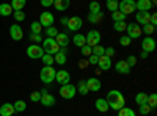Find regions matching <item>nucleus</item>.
Instances as JSON below:
<instances>
[{"mask_svg":"<svg viewBox=\"0 0 157 116\" xmlns=\"http://www.w3.org/2000/svg\"><path fill=\"white\" fill-rule=\"evenodd\" d=\"M55 74H57V71L52 68V66H44L43 69H41V74H39V77H41V82L43 83H52L55 80Z\"/></svg>","mask_w":157,"mask_h":116,"instance_id":"obj_3","label":"nucleus"},{"mask_svg":"<svg viewBox=\"0 0 157 116\" xmlns=\"http://www.w3.org/2000/svg\"><path fill=\"white\" fill-rule=\"evenodd\" d=\"M10 36H11V39H14V41H21L24 38V30L19 24H13L10 27Z\"/></svg>","mask_w":157,"mask_h":116,"instance_id":"obj_12","label":"nucleus"},{"mask_svg":"<svg viewBox=\"0 0 157 116\" xmlns=\"http://www.w3.org/2000/svg\"><path fill=\"white\" fill-rule=\"evenodd\" d=\"M13 14V8L10 3H0V16H11Z\"/></svg>","mask_w":157,"mask_h":116,"instance_id":"obj_26","label":"nucleus"},{"mask_svg":"<svg viewBox=\"0 0 157 116\" xmlns=\"http://www.w3.org/2000/svg\"><path fill=\"white\" fill-rule=\"evenodd\" d=\"M115 69H116V72L118 74H124V75H127V74H130V68L129 64L126 63V60H120V61H116L115 63Z\"/></svg>","mask_w":157,"mask_h":116,"instance_id":"obj_14","label":"nucleus"},{"mask_svg":"<svg viewBox=\"0 0 157 116\" xmlns=\"http://www.w3.org/2000/svg\"><path fill=\"white\" fill-rule=\"evenodd\" d=\"M126 32H127V36L130 38V39H138V38L143 35L141 33V28H140V25L137 22H130L126 25Z\"/></svg>","mask_w":157,"mask_h":116,"instance_id":"obj_6","label":"nucleus"},{"mask_svg":"<svg viewBox=\"0 0 157 116\" xmlns=\"http://www.w3.org/2000/svg\"><path fill=\"white\" fill-rule=\"evenodd\" d=\"M80 54H82L83 57H90L91 54H93V49H91V46L85 44V46H82V47H80Z\"/></svg>","mask_w":157,"mask_h":116,"instance_id":"obj_41","label":"nucleus"},{"mask_svg":"<svg viewBox=\"0 0 157 116\" xmlns=\"http://www.w3.org/2000/svg\"><path fill=\"white\" fill-rule=\"evenodd\" d=\"M55 41L60 47H66L69 44V36H68V33H58L55 36Z\"/></svg>","mask_w":157,"mask_h":116,"instance_id":"obj_20","label":"nucleus"},{"mask_svg":"<svg viewBox=\"0 0 157 116\" xmlns=\"http://www.w3.org/2000/svg\"><path fill=\"white\" fill-rule=\"evenodd\" d=\"M71 5V0H55L54 2V6L57 11H66Z\"/></svg>","mask_w":157,"mask_h":116,"instance_id":"obj_22","label":"nucleus"},{"mask_svg":"<svg viewBox=\"0 0 157 116\" xmlns=\"http://www.w3.org/2000/svg\"><path fill=\"white\" fill-rule=\"evenodd\" d=\"M82 25H83V21H82V17H78V16L68 17L66 28H68L69 32H77V30H80V28H82Z\"/></svg>","mask_w":157,"mask_h":116,"instance_id":"obj_7","label":"nucleus"},{"mask_svg":"<svg viewBox=\"0 0 157 116\" xmlns=\"http://www.w3.org/2000/svg\"><path fill=\"white\" fill-rule=\"evenodd\" d=\"M141 33H145L146 36H151L152 33H155V27L151 24H145L143 25V28H141Z\"/></svg>","mask_w":157,"mask_h":116,"instance_id":"obj_33","label":"nucleus"},{"mask_svg":"<svg viewBox=\"0 0 157 116\" xmlns=\"http://www.w3.org/2000/svg\"><path fill=\"white\" fill-rule=\"evenodd\" d=\"M38 22L41 24V27L47 28V27H52V25H54L55 17H54V14H52V13L44 11V13H41V16H39V21H38Z\"/></svg>","mask_w":157,"mask_h":116,"instance_id":"obj_8","label":"nucleus"},{"mask_svg":"<svg viewBox=\"0 0 157 116\" xmlns=\"http://www.w3.org/2000/svg\"><path fill=\"white\" fill-rule=\"evenodd\" d=\"M135 0H121L120 3H118V11H121L123 14H132L135 13Z\"/></svg>","mask_w":157,"mask_h":116,"instance_id":"obj_4","label":"nucleus"},{"mask_svg":"<svg viewBox=\"0 0 157 116\" xmlns=\"http://www.w3.org/2000/svg\"><path fill=\"white\" fill-rule=\"evenodd\" d=\"M126 63L129 64L130 68H134L135 64H137V58L134 57V55H130V57H127V60H126Z\"/></svg>","mask_w":157,"mask_h":116,"instance_id":"obj_49","label":"nucleus"},{"mask_svg":"<svg viewBox=\"0 0 157 116\" xmlns=\"http://www.w3.org/2000/svg\"><path fill=\"white\" fill-rule=\"evenodd\" d=\"M85 39H86V44L91 46V47H94L101 43V33L98 30H90L88 35L85 36Z\"/></svg>","mask_w":157,"mask_h":116,"instance_id":"obj_9","label":"nucleus"},{"mask_svg":"<svg viewBox=\"0 0 157 116\" xmlns=\"http://www.w3.org/2000/svg\"><path fill=\"white\" fill-rule=\"evenodd\" d=\"M98 60H99V57H96V55L91 54L90 58H88V63H90V64H98Z\"/></svg>","mask_w":157,"mask_h":116,"instance_id":"obj_52","label":"nucleus"},{"mask_svg":"<svg viewBox=\"0 0 157 116\" xmlns=\"http://www.w3.org/2000/svg\"><path fill=\"white\" fill-rule=\"evenodd\" d=\"M55 80H57L58 83H61V85L69 83V82H71V74H69L68 71H57V74H55Z\"/></svg>","mask_w":157,"mask_h":116,"instance_id":"obj_17","label":"nucleus"},{"mask_svg":"<svg viewBox=\"0 0 157 116\" xmlns=\"http://www.w3.org/2000/svg\"><path fill=\"white\" fill-rule=\"evenodd\" d=\"M115 54H116V52H115V49H113V47H107V49H105V54H104V55L109 57V58H113Z\"/></svg>","mask_w":157,"mask_h":116,"instance_id":"obj_50","label":"nucleus"},{"mask_svg":"<svg viewBox=\"0 0 157 116\" xmlns=\"http://www.w3.org/2000/svg\"><path fill=\"white\" fill-rule=\"evenodd\" d=\"M41 60H43V63H44V66H52V64L55 63L54 55H49V54H44V55L41 57Z\"/></svg>","mask_w":157,"mask_h":116,"instance_id":"obj_35","label":"nucleus"},{"mask_svg":"<svg viewBox=\"0 0 157 116\" xmlns=\"http://www.w3.org/2000/svg\"><path fill=\"white\" fill-rule=\"evenodd\" d=\"M58 33H60V32L54 27V25H52V27H47V28H46V35H47V38H55Z\"/></svg>","mask_w":157,"mask_h":116,"instance_id":"obj_42","label":"nucleus"},{"mask_svg":"<svg viewBox=\"0 0 157 116\" xmlns=\"http://www.w3.org/2000/svg\"><path fill=\"white\" fill-rule=\"evenodd\" d=\"M154 5L151 3V0H137L135 2V8L137 11H149Z\"/></svg>","mask_w":157,"mask_h":116,"instance_id":"obj_19","label":"nucleus"},{"mask_svg":"<svg viewBox=\"0 0 157 116\" xmlns=\"http://www.w3.org/2000/svg\"><path fill=\"white\" fill-rule=\"evenodd\" d=\"M13 113H14L13 104H3L2 107H0V116H11Z\"/></svg>","mask_w":157,"mask_h":116,"instance_id":"obj_24","label":"nucleus"},{"mask_svg":"<svg viewBox=\"0 0 157 116\" xmlns=\"http://www.w3.org/2000/svg\"><path fill=\"white\" fill-rule=\"evenodd\" d=\"M149 24H151V25H154V27H155V25H157V14H155V13H152V14H151Z\"/></svg>","mask_w":157,"mask_h":116,"instance_id":"obj_53","label":"nucleus"},{"mask_svg":"<svg viewBox=\"0 0 157 116\" xmlns=\"http://www.w3.org/2000/svg\"><path fill=\"white\" fill-rule=\"evenodd\" d=\"M30 39L35 41V44L36 43H43V36H41V33H32L30 35Z\"/></svg>","mask_w":157,"mask_h":116,"instance_id":"obj_47","label":"nucleus"},{"mask_svg":"<svg viewBox=\"0 0 157 116\" xmlns=\"http://www.w3.org/2000/svg\"><path fill=\"white\" fill-rule=\"evenodd\" d=\"M27 55H29V58L36 60V58H41V57L44 55V50H43L41 46L33 44V46H29V47H27Z\"/></svg>","mask_w":157,"mask_h":116,"instance_id":"obj_11","label":"nucleus"},{"mask_svg":"<svg viewBox=\"0 0 157 116\" xmlns=\"http://www.w3.org/2000/svg\"><path fill=\"white\" fill-rule=\"evenodd\" d=\"M54 2H55V0H41V5H43L44 8H49V6L54 5Z\"/></svg>","mask_w":157,"mask_h":116,"instance_id":"obj_51","label":"nucleus"},{"mask_svg":"<svg viewBox=\"0 0 157 116\" xmlns=\"http://www.w3.org/2000/svg\"><path fill=\"white\" fill-rule=\"evenodd\" d=\"M94 107L98 108V111H101V113H105V111H109V104H107V100L105 99H96V102H94Z\"/></svg>","mask_w":157,"mask_h":116,"instance_id":"obj_21","label":"nucleus"},{"mask_svg":"<svg viewBox=\"0 0 157 116\" xmlns=\"http://www.w3.org/2000/svg\"><path fill=\"white\" fill-rule=\"evenodd\" d=\"M30 99H32V102H39V99H41V93H39V91H33L30 94Z\"/></svg>","mask_w":157,"mask_h":116,"instance_id":"obj_48","label":"nucleus"},{"mask_svg":"<svg viewBox=\"0 0 157 116\" xmlns=\"http://www.w3.org/2000/svg\"><path fill=\"white\" fill-rule=\"evenodd\" d=\"M141 50H145V52L151 54L155 50V39L152 36H145L141 41Z\"/></svg>","mask_w":157,"mask_h":116,"instance_id":"obj_10","label":"nucleus"},{"mask_svg":"<svg viewBox=\"0 0 157 116\" xmlns=\"http://www.w3.org/2000/svg\"><path fill=\"white\" fill-rule=\"evenodd\" d=\"M135 19H137V24H138V25H145V24H149V19H151V13H149V11H137Z\"/></svg>","mask_w":157,"mask_h":116,"instance_id":"obj_16","label":"nucleus"},{"mask_svg":"<svg viewBox=\"0 0 157 116\" xmlns=\"http://www.w3.org/2000/svg\"><path fill=\"white\" fill-rule=\"evenodd\" d=\"M146 104H148L151 108H155V105H157V94H155V93L148 94V100H146Z\"/></svg>","mask_w":157,"mask_h":116,"instance_id":"obj_36","label":"nucleus"},{"mask_svg":"<svg viewBox=\"0 0 157 116\" xmlns=\"http://www.w3.org/2000/svg\"><path fill=\"white\" fill-rule=\"evenodd\" d=\"M146 100H148V94H146V93H137V94H135V104H137V105L146 104Z\"/></svg>","mask_w":157,"mask_h":116,"instance_id":"obj_30","label":"nucleus"},{"mask_svg":"<svg viewBox=\"0 0 157 116\" xmlns=\"http://www.w3.org/2000/svg\"><path fill=\"white\" fill-rule=\"evenodd\" d=\"M25 3H27V0H11V8L13 11H22Z\"/></svg>","mask_w":157,"mask_h":116,"instance_id":"obj_27","label":"nucleus"},{"mask_svg":"<svg viewBox=\"0 0 157 116\" xmlns=\"http://www.w3.org/2000/svg\"><path fill=\"white\" fill-rule=\"evenodd\" d=\"M140 108H138V111H140V114H149L151 111H152V108L148 105V104H141V105H138Z\"/></svg>","mask_w":157,"mask_h":116,"instance_id":"obj_43","label":"nucleus"},{"mask_svg":"<svg viewBox=\"0 0 157 116\" xmlns=\"http://www.w3.org/2000/svg\"><path fill=\"white\" fill-rule=\"evenodd\" d=\"M118 116H135V111H134L132 108L123 107L121 110H118Z\"/></svg>","mask_w":157,"mask_h":116,"instance_id":"obj_37","label":"nucleus"},{"mask_svg":"<svg viewBox=\"0 0 157 116\" xmlns=\"http://www.w3.org/2000/svg\"><path fill=\"white\" fill-rule=\"evenodd\" d=\"M54 60H55V63H57V64H61V66H63V64H66L68 57H66V54H64V52H61V50H60L58 54H55Z\"/></svg>","mask_w":157,"mask_h":116,"instance_id":"obj_28","label":"nucleus"},{"mask_svg":"<svg viewBox=\"0 0 157 116\" xmlns=\"http://www.w3.org/2000/svg\"><path fill=\"white\" fill-rule=\"evenodd\" d=\"M118 0H105V6H107V9L110 11V13H113V11H116L118 9Z\"/></svg>","mask_w":157,"mask_h":116,"instance_id":"obj_34","label":"nucleus"},{"mask_svg":"<svg viewBox=\"0 0 157 116\" xmlns=\"http://www.w3.org/2000/svg\"><path fill=\"white\" fill-rule=\"evenodd\" d=\"M98 66H99L101 71H109V69L112 68V58H109V57H105V55L99 57V60H98Z\"/></svg>","mask_w":157,"mask_h":116,"instance_id":"obj_18","label":"nucleus"},{"mask_svg":"<svg viewBox=\"0 0 157 116\" xmlns=\"http://www.w3.org/2000/svg\"><path fill=\"white\" fill-rule=\"evenodd\" d=\"M30 28H32V33H41V30H43V27H41V24H39L38 21L32 22V25H30Z\"/></svg>","mask_w":157,"mask_h":116,"instance_id":"obj_44","label":"nucleus"},{"mask_svg":"<svg viewBox=\"0 0 157 116\" xmlns=\"http://www.w3.org/2000/svg\"><path fill=\"white\" fill-rule=\"evenodd\" d=\"M77 91L80 93L82 96H86V94H88V86H86V82H85V80H80V82H78Z\"/></svg>","mask_w":157,"mask_h":116,"instance_id":"obj_32","label":"nucleus"},{"mask_svg":"<svg viewBox=\"0 0 157 116\" xmlns=\"http://www.w3.org/2000/svg\"><path fill=\"white\" fill-rule=\"evenodd\" d=\"M13 16H14V21H16V22H22V21L25 19L24 11H13Z\"/></svg>","mask_w":157,"mask_h":116,"instance_id":"obj_45","label":"nucleus"},{"mask_svg":"<svg viewBox=\"0 0 157 116\" xmlns=\"http://www.w3.org/2000/svg\"><path fill=\"white\" fill-rule=\"evenodd\" d=\"M88 8H90V13H99L101 11V3L96 2V0H93V2H90Z\"/></svg>","mask_w":157,"mask_h":116,"instance_id":"obj_38","label":"nucleus"},{"mask_svg":"<svg viewBox=\"0 0 157 116\" xmlns=\"http://www.w3.org/2000/svg\"><path fill=\"white\" fill-rule=\"evenodd\" d=\"M130 41H132V39H130V38H129L127 35H123V36L120 38V44H121L123 47H127V46H130Z\"/></svg>","mask_w":157,"mask_h":116,"instance_id":"obj_46","label":"nucleus"},{"mask_svg":"<svg viewBox=\"0 0 157 116\" xmlns=\"http://www.w3.org/2000/svg\"><path fill=\"white\" fill-rule=\"evenodd\" d=\"M86 86H88V91H93V93H98L99 89L102 88V83L99 79H96V77H91V79L86 80Z\"/></svg>","mask_w":157,"mask_h":116,"instance_id":"obj_15","label":"nucleus"},{"mask_svg":"<svg viewBox=\"0 0 157 116\" xmlns=\"http://www.w3.org/2000/svg\"><path fill=\"white\" fill-rule=\"evenodd\" d=\"M39 102L43 104V107L50 108V107H54V105H55V97L52 96V94H49L47 91H43V93H41V99H39Z\"/></svg>","mask_w":157,"mask_h":116,"instance_id":"obj_13","label":"nucleus"},{"mask_svg":"<svg viewBox=\"0 0 157 116\" xmlns=\"http://www.w3.org/2000/svg\"><path fill=\"white\" fill-rule=\"evenodd\" d=\"M102 19H104V13L102 11H99V13H90V14H88V22H91V24H99V22H102Z\"/></svg>","mask_w":157,"mask_h":116,"instance_id":"obj_23","label":"nucleus"},{"mask_svg":"<svg viewBox=\"0 0 157 116\" xmlns=\"http://www.w3.org/2000/svg\"><path fill=\"white\" fill-rule=\"evenodd\" d=\"M75 93H77V88L72 83H64V85L60 86V96L63 99H66V100L72 99L75 96Z\"/></svg>","mask_w":157,"mask_h":116,"instance_id":"obj_5","label":"nucleus"},{"mask_svg":"<svg viewBox=\"0 0 157 116\" xmlns=\"http://www.w3.org/2000/svg\"><path fill=\"white\" fill-rule=\"evenodd\" d=\"M148 55H149L148 52H145V50H141V55H140V57H141V58H148Z\"/></svg>","mask_w":157,"mask_h":116,"instance_id":"obj_55","label":"nucleus"},{"mask_svg":"<svg viewBox=\"0 0 157 116\" xmlns=\"http://www.w3.org/2000/svg\"><path fill=\"white\" fill-rule=\"evenodd\" d=\"M105 100H107V104H109V108L116 110V111L121 110L124 107V104H126V99H124L123 93L118 91V89H110Z\"/></svg>","mask_w":157,"mask_h":116,"instance_id":"obj_1","label":"nucleus"},{"mask_svg":"<svg viewBox=\"0 0 157 116\" xmlns=\"http://www.w3.org/2000/svg\"><path fill=\"white\" fill-rule=\"evenodd\" d=\"M60 22H61V25H64V27H66V24H68V17H61V19H60Z\"/></svg>","mask_w":157,"mask_h":116,"instance_id":"obj_54","label":"nucleus"},{"mask_svg":"<svg viewBox=\"0 0 157 116\" xmlns=\"http://www.w3.org/2000/svg\"><path fill=\"white\" fill-rule=\"evenodd\" d=\"M72 43H74V46H77V47L85 46V44H86L85 35H82V33H75V35H74V38H72Z\"/></svg>","mask_w":157,"mask_h":116,"instance_id":"obj_25","label":"nucleus"},{"mask_svg":"<svg viewBox=\"0 0 157 116\" xmlns=\"http://www.w3.org/2000/svg\"><path fill=\"white\" fill-rule=\"evenodd\" d=\"M126 25H127L126 21H116V22H113V30L123 33V32H126Z\"/></svg>","mask_w":157,"mask_h":116,"instance_id":"obj_29","label":"nucleus"},{"mask_svg":"<svg viewBox=\"0 0 157 116\" xmlns=\"http://www.w3.org/2000/svg\"><path fill=\"white\" fill-rule=\"evenodd\" d=\"M43 50L44 54H49V55H55L60 52V46L57 44L55 38H46V39H43Z\"/></svg>","mask_w":157,"mask_h":116,"instance_id":"obj_2","label":"nucleus"},{"mask_svg":"<svg viewBox=\"0 0 157 116\" xmlns=\"http://www.w3.org/2000/svg\"><path fill=\"white\" fill-rule=\"evenodd\" d=\"M93 49V55H96V57H102L104 54H105V47H102V46H94V47H91Z\"/></svg>","mask_w":157,"mask_h":116,"instance_id":"obj_40","label":"nucleus"},{"mask_svg":"<svg viewBox=\"0 0 157 116\" xmlns=\"http://www.w3.org/2000/svg\"><path fill=\"white\" fill-rule=\"evenodd\" d=\"M112 21H115V22H116V21H126V14H123L121 11L116 9V11L112 13Z\"/></svg>","mask_w":157,"mask_h":116,"instance_id":"obj_39","label":"nucleus"},{"mask_svg":"<svg viewBox=\"0 0 157 116\" xmlns=\"http://www.w3.org/2000/svg\"><path fill=\"white\" fill-rule=\"evenodd\" d=\"M13 107H14V111L22 113V111H25V108H27V104H25L24 100H16L14 104H13Z\"/></svg>","mask_w":157,"mask_h":116,"instance_id":"obj_31","label":"nucleus"}]
</instances>
